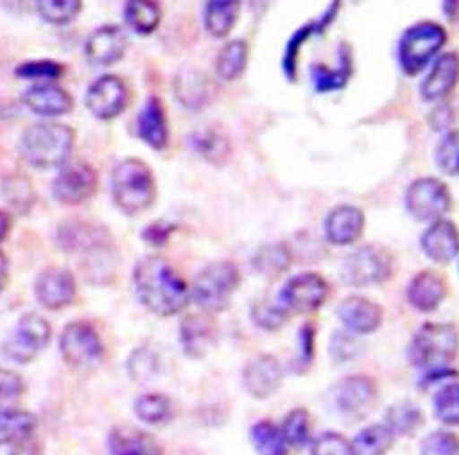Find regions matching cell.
Instances as JSON below:
<instances>
[{
    "mask_svg": "<svg viewBox=\"0 0 459 455\" xmlns=\"http://www.w3.org/2000/svg\"><path fill=\"white\" fill-rule=\"evenodd\" d=\"M112 198L125 214H140L157 199V179L146 162L127 158L118 162L112 172Z\"/></svg>",
    "mask_w": 459,
    "mask_h": 455,
    "instance_id": "obj_2",
    "label": "cell"
},
{
    "mask_svg": "<svg viewBox=\"0 0 459 455\" xmlns=\"http://www.w3.org/2000/svg\"><path fill=\"white\" fill-rule=\"evenodd\" d=\"M385 424L395 435L411 434L421 424V413L412 403H402L387 411Z\"/></svg>",
    "mask_w": 459,
    "mask_h": 455,
    "instance_id": "obj_44",
    "label": "cell"
},
{
    "mask_svg": "<svg viewBox=\"0 0 459 455\" xmlns=\"http://www.w3.org/2000/svg\"><path fill=\"white\" fill-rule=\"evenodd\" d=\"M126 48L127 36L123 28L118 25H103L88 37L84 54L95 66H110L125 56Z\"/></svg>",
    "mask_w": 459,
    "mask_h": 455,
    "instance_id": "obj_17",
    "label": "cell"
},
{
    "mask_svg": "<svg viewBox=\"0 0 459 455\" xmlns=\"http://www.w3.org/2000/svg\"><path fill=\"white\" fill-rule=\"evenodd\" d=\"M75 143V132L60 123H37L22 136L21 151L31 166L51 169L68 160Z\"/></svg>",
    "mask_w": 459,
    "mask_h": 455,
    "instance_id": "obj_3",
    "label": "cell"
},
{
    "mask_svg": "<svg viewBox=\"0 0 459 455\" xmlns=\"http://www.w3.org/2000/svg\"><path fill=\"white\" fill-rule=\"evenodd\" d=\"M19 79L25 80H57L62 77L63 66L54 60H30L17 66Z\"/></svg>",
    "mask_w": 459,
    "mask_h": 455,
    "instance_id": "obj_46",
    "label": "cell"
},
{
    "mask_svg": "<svg viewBox=\"0 0 459 455\" xmlns=\"http://www.w3.org/2000/svg\"><path fill=\"white\" fill-rule=\"evenodd\" d=\"M339 318L351 331L371 335L381 325L383 310L371 299L350 296L340 303Z\"/></svg>",
    "mask_w": 459,
    "mask_h": 455,
    "instance_id": "obj_24",
    "label": "cell"
},
{
    "mask_svg": "<svg viewBox=\"0 0 459 455\" xmlns=\"http://www.w3.org/2000/svg\"><path fill=\"white\" fill-rule=\"evenodd\" d=\"M10 455H42V446L31 437L13 446Z\"/></svg>",
    "mask_w": 459,
    "mask_h": 455,
    "instance_id": "obj_54",
    "label": "cell"
},
{
    "mask_svg": "<svg viewBox=\"0 0 459 455\" xmlns=\"http://www.w3.org/2000/svg\"><path fill=\"white\" fill-rule=\"evenodd\" d=\"M23 103L37 116L58 117L73 109V97L68 91L51 83H39L31 86L23 94Z\"/></svg>",
    "mask_w": 459,
    "mask_h": 455,
    "instance_id": "obj_25",
    "label": "cell"
},
{
    "mask_svg": "<svg viewBox=\"0 0 459 455\" xmlns=\"http://www.w3.org/2000/svg\"><path fill=\"white\" fill-rule=\"evenodd\" d=\"M218 328L207 314H190L179 325V340L186 354L204 357L213 348Z\"/></svg>",
    "mask_w": 459,
    "mask_h": 455,
    "instance_id": "obj_22",
    "label": "cell"
},
{
    "mask_svg": "<svg viewBox=\"0 0 459 455\" xmlns=\"http://www.w3.org/2000/svg\"><path fill=\"white\" fill-rule=\"evenodd\" d=\"M459 351V335L454 325L428 322L413 336L409 357L413 365L430 374L447 370Z\"/></svg>",
    "mask_w": 459,
    "mask_h": 455,
    "instance_id": "obj_4",
    "label": "cell"
},
{
    "mask_svg": "<svg viewBox=\"0 0 459 455\" xmlns=\"http://www.w3.org/2000/svg\"><path fill=\"white\" fill-rule=\"evenodd\" d=\"M8 259H6L5 253L0 251V293L4 292L6 283H8Z\"/></svg>",
    "mask_w": 459,
    "mask_h": 455,
    "instance_id": "obj_55",
    "label": "cell"
},
{
    "mask_svg": "<svg viewBox=\"0 0 459 455\" xmlns=\"http://www.w3.org/2000/svg\"><path fill=\"white\" fill-rule=\"evenodd\" d=\"M395 434L386 424H371L351 443L352 455H385L391 450Z\"/></svg>",
    "mask_w": 459,
    "mask_h": 455,
    "instance_id": "obj_36",
    "label": "cell"
},
{
    "mask_svg": "<svg viewBox=\"0 0 459 455\" xmlns=\"http://www.w3.org/2000/svg\"><path fill=\"white\" fill-rule=\"evenodd\" d=\"M39 426L34 414L25 409L8 408L0 411V446H14L31 439Z\"/></svg>",
    "mask_w": 459,
    "mask_h": 455,
    "instance_id": "obj_30",
    "label": "cell"
},
{
    "mask_svg": "<svg viewBox=\"0 0 459 455\" xmlns=\"http://www.w3.org/2000/svg\"><path fill=\"white\" fill-rule=\"evenodd\" d=\"M53 337V328L43 316L27 313L22 316L16 330L4 344V354L17 363H28L47 348Z\"/></svg>",
    "mask_w": 459,
    "mask_h": 455,
    "instance_id": "obj_11",
    "label": "cell"
},
{
    "mask_svg": "<svg viewBox=\"0 0 459 455\" xmlns=\"http://www.w3.org/2000/svg\"><path fill=\"white\" fill-rule=\"evenodd\" d=\"M34 292L39 302L48 310H62L74 302L77 284L73 273L62 267H49L37 276Z\"/></svg>",
    "mask_w": 459,
    "mask_h": 455,
    "instance_id": "obj_16",
    "label": "cell"
},
{
    "mask_svg": "<svg viewBox=\"0 0 459 455\" xmlns=\"http://www.w3.org/2000/svg\"><path fill=\"white\" fill-rule=\"evenodd\" d=\"M99 188V177L92 166L75 162L63 166L54 179L53 194L62 205L79 206L94 197Z\"/></svg>",
    "mask_w": 459,
    "mask_h": 455,
    "instance_id": "obj_14",
    "label": "cell"
},
{
    "mask_svg": "<svg viewBox=\"0 0 459 455\" xmlns=\"http://www.w3.org/2000/svg\"><path fill=\"white\" fill-rule=\"evenodd\" d=\"M60 353L65 363L75 372H91L105 357V346L99 333L88 322L66 325L60 336Z\"/></svg>",
    "mask_w": 459,
    "mask_h": 455,
    "instance_id": "obj_7",
    "label": "cell"
},
{
    "mask_svg": "<svg viewBox=\"0 0 459 455\" xmlns=\"http://www.w3.org/2000/svg\"><path fill=\"white\" fill-rule=\"evenodd\" d=\"M173 231H175V225L164 224L161 221H158V223L149 225L146 231L143 232V238L151 244L160 246L168 240Z\"/></svg>",
    "mask_w": 459,
    "mask_h": 455,
    "instance_id": "obj_53",
    "label": "cell"
},
{
    "mask_svg": "<svg viewBox=\"0 0 459 455\" xmlns=\"http://www.w3.org/2000/svg\"><path fill=\"white\" fill-rule=\"evenodd\" d=\"M365 231V214L355 206H337L325 221V233L335 246H350Z\"/></svg>",
    "mask_w": 459,
    "mask_h": 455,
    "instance_id": "obj_21",
    "label": "cell"
},
{
    "mask_svg": "<svg viewBox=\"0 0 459 455\" xmlns=\"http://www.w3.org/2000/svg\"><path fill=\"white\" fill-rule=\"evenodd\" d=\"M292 262L290 247L283 242H273L257 249L251 258V266L259 275L266 277H276L287 272Z\"/></svg>",
    "mask_w": 459,
    "mask_h": 455,
    "instance_id": "obj_33",
    "label": "cell"
},
{
    "mask_svg": "<svg viewBox=\"0 0 459 455\" xmlns=\"http://www.w3.org/2000/svg\"><path fill=\"white\" fill-rule=\"evenodd\" d=\"M129 368H131L132 376L135 377L136 381H147L149 377L155 374V370L158 368L157 356L153 351L140 348L132 354Z\"/></svg>",
    "mask_w": 459,
    "mask_h": 455,
    "instance_id": "obj_51",
    "label": "cell"
},
{
    "mask_svg": "<svg viewBox=\"0 0 459 455\" xmlns=\"http://www.w3.org/2000/svg\"><path fill=\"white\" fill-rule=\"evenodd\" d=\"M421 250L430 261L449 264L459 255V229L454 221H433L421 236Z\"/></svg>",
    "mask_w": 459,
    "mask_h": 455,
    "instance_id": "obj_18",
    "label": "cell"
},
{
    "mask_svg": "<svg viewBox=\"0 0 459 455\" xmlns=\"http://www.w3.org/2000/svg\"><path fill=\"white\" fill-rule=\"evenodd\" d=\"M339 66L331 68L325 65H314L311 68V80H313L314 90L318 92H333L342 90L350 82L352 75V56L350 47L343 43L340 47Z\"/></svg>",
    "mask_w": 459,
    "mask_h": 455,
    "instance_id": "obj_31",
    "label": "cell"
},
{
    "mask_svg": "<svg viewBox=\"0 0 459 455\" xmlns=\"http://www.w3.org/2000/svg\"><path fill=\"white\" fill-rule=\"evenodd\" d=\"M283 437L287 439L288 445L302 448L308 443L311 434V417L307 409H294L288 414L282 424Z\"/></svg>",
    "mask_w": 459,
    "mask_h": 455,
    "instance_id": "obj_43",
    "label": "cell"
},
{
    "mask_svg": "<svg viewBox=\"0 0 459 455\" xmlns=\"http://www.w3.org/2000/svg\"><path fill=\"white\" fill-rule=\"evenodd\" d=\"M253 320L264 330H277L287 320V310L281 303H270L266 301H259L253 305L251 310Z\"/></svg>",
    "mask_w": 459,
    "mask_h": 455,
    "instance_id": "obj_47",
    "label": "cell"
},
{
    "mask_svg": "<svg viewBox=\"0 0 459 455\" xmlns=\"http://www.w3.org/2000/svg\"><path fill=\"white\" fill-rule=\"evenodd\" d=\"M86 106L100 120H112L120 116L129 103V91L123 80L115 75H103L89 86Z\"/></svg>",
    "mask_w": 459,
    "mask_h": 455,
    "instance_id": "obj_15",
    "label": "cell"
},
{
    "mask_svg": "<svg viewBox=\"0 0 459 455\" xmlns=\"http://www.w3.org/2000/svg\"><path fill=\"white\" fill-rule=\"evenodd\" d=\"M108 445L114 455H164L153 435L127 424L115 426L110 431Z\"/></svg>",
    "mask_w": 459,
    "mask_h": 455,
    "instance_id": "obj_26",
    "label": "cell"
},
{
    "mask_svg": "<svg viewBox=\"0 0 459 455\" xmlns=\"http://www.w3.org/2000/svg\"><path fill=\"white\" fill-rule=\"evenodd\" d=\"M311 455H352V448L343 435L329 431L314 440Z\"/></svg>",
    "mask_w": 459,
    "mask_h": 455,
    "instance_id": "obj_50",
    "label": "cell"
},
{
    "mask_svg": "<svg viewBox=\"0 0 459 455\" xmlns=\"http://www.w3.org/2000/svg\"><path fill=\"white\" fill-rule=\"evenodd\" d=\"M339 8L340 4H337V2L331 4L324 16L318 17L317 21L305 23L302 28H299L298 31L294 32V36H292L291 39H290V42H288L285 57H283V69H285L288 79H296L299 51H300L303 43L308 40L309 36L320 34L324 30H326V28L331 25V22L334 21L335 14H337Z\"/></svg>",
    "mask_w": 459,
    "mask_h": 455,
    "instance_id": "obj_29",
    "label": "cell"
},
{
    "mask_svg": "<svg viewBox=\"0 0 459 455\" xmlns=\"http://www.w3.org/2000/svg\"><path fill=\"white\" fill-rule=\"evenodd\" d=\"M239 283L240 273L236 264L213 262L195 277L190 296L204 311L220 313L229 307Z\"/></svg>",
    "mask_w": 459,
    "mask_h": 455,
    "instance_id": "obj_6",
    "label": "cell"
},
{
    "mask_svg": "<svg viewBox=\"0 0 459 455\" xmlns=\"http://www.w3.org/2000/svg\"><path fill=\"white\" fill-rule=\"evenodd\" d=\"M25 393V382L21 374L0 368V411L8 409Z\"/></svg>",
    "mask_w": 459,
    "mask_h": 455,
    "instance_id": "obj_48",
    "label": "cell"
},
{
    "mask_svg": "<svg viewBox=\"0 0 459 455\" xmlns=\"http://www.w3.org/2000/svg\"><path fill=\"white\" fill-rule=\"evenodd\" d=\"M36 6L39 14L45 21L56 23V25H63L77 17L82 10V2L79 0H40V2H37Z\"/></svg>",
    "mask_w": 459,
    "mask_h": 455,
    "instance_id": "obj_42",
    "label": "cell"
},
{
    "mask_svg": "<svg viewBox=\"0 0 459 455\" xmlns=\"http://www.w3.org/2000/svg\"><path fill=\"white\" fill-rule=\"evenodd\" d=\"M172 402L168 396L158 393L144 394L136 398L135 414L144 424L158 426L168 424L172 417Z\"/></svg>",
    "mask_w": 459,
    "mask_h": 455,
    "instance_id": "obj_39",
    "label": "cell"
},
{
    "mask_svg": "<svg viewBox=\"0 0 459 455\" xmlns=\"http://www.w3.org/2000/svg\"><path fill=\"white\" fill-rule=\"evenodd\" d=\"M446 42L447 31L437 22H418L407 28L398 42V62L403 73L409 77L421 73Z\"/></svg>",
    "mask_w": 459,
    "mask_h": 455,
    "instance_id": "obj_5",
    "label": "cell"
},
{
    "mask_svg": "<svg viewBox=\"0 0 459 455\" xmlns=\"http://www.w3.org/2000/svg\"><path fill=\"white\" fill-rule=\"evenodd\" d=\"M57 240L63 250L86 257L89 264L106 259L112 249V240L105 227L88 221H73L63 224L58 229Z\"/></svg>",
    "mask_w": 459,
    "mask_h": 455,
    "instance_id": "obj_10",
    "label": "cell"
},
{
    "mask_svg": "<svg viewBox=\"0 0 459 455\" xmlns=\"http://www.w3.org/2000/svg\"><path fill=\"white\" fill-rule=\"evenodd\" d=\"M250 48L246 40H231L221 49L216 57V73L221 79L231 82L239 79L244 74L248 63Z\"/></svg>",
    "mask_w": 459,
    "mask_h": 455,
    "instance_id": "obj_35",
    "label": "cell"
},
{
    "mask_svg": "<svg viewBox=\"0 0 459 455\" xmlns=\"http://www.w3.org/2000/svg\"><path fill=\"white\" fill-rule=\"evenodd\" d=\"M447 292V283L441 275L433 270H423L409 284L407 299L413 309L421 313H430L443 303Z\"/></svg>",
    "mask_w": 459,
    "mask_h": 455,
    "instance_id": "obj_23",
    "label": "cell"
},
{
    "mask_svg": "<svg viewBox=\"0 0 459 455\" xmlns=\"http://www.w3.org/2000/svg\"><path fill=\"white\" fill-rule=\"evenodd\" d=\"M433 407L443 424H459V383H449L441 388L435 396Z\"/></svg>",
    "mask_w": 459,
    "mask_h": 455,
    "instance_id": "obj_45",
    "label": "cell"
},
{
    "mask_svg": "<svg viewBox=\"0 0 459 455\" xmlns=\"http://www.w3.org/2000/svg\"><path fill=\"white\" fill-rule=\"evenodd\" d=\"M328 293V284L320 275L300 273L285 284L279 301L287 313H313L324 305Z\"/></svg>",
    "mask_w": 459,
    "mask_h": 455,
    "instance_id": "obj_13",
    "label": "cell"
},
{
    "mask_svg": "<svg viewBox=\"0 0 459 455\" xmlns=\"http://www.w3.org/2000/svg\"><path fill=\"white\" fill-rule=\"evenodd\" d=\"M244 385L250 396L256 398H266L276 393L283 381L282 365L276 357L257 356L248 362L244 370Z\"/></svg>",
    "mask_w": 459,
    "mask_h": 455,
    "instance_id": "obj_19",
    "label": "cell"
},
{
    "mask_svg": "<svg viewBox=\"0 0 459 455\" xmlns=\"http://www.w3.org/2000/svg\"><path fill=\"white\" fill-rule=\"evenodd\" d=\"M2 192L6 203L17 212H28L34 203V188L31 181L25 175L14 173L4 179Z\"/></svg>",
    "mask_w": 459,
    "mask_h": 455,
    "instance_id": "obj_40",
    "label": "cell"
},
{
    "mask_svg": "<svg viewBox=\"0 0 459 455\" xmlns=\"http://www.w3.org/2000/svg\"><path fill=\"white\" fill-rule=\"evenodd\" d=\"M251 442L257 455H288V442L282 429L270 422L261 420L251 426Z\"/></svg>",
    "mask_w": 459,
    "mask_h": 455,
    "instance_id": "obj_37",
    "label": "cell"
},
{
    "mask_svg": "<svg viewBox=\"0 0 459 455\" xmlns=\"http://www.w3.org/2000/svg\"><path fill=\"white\" fill-rule=\"evenodd\" d=\"M391 253L378 246H363L346 258L342 268L344 283L352 287H369L385 283L392 275Z\"/></svg>",
    "mask_w": 459,
    "mask_h": 455,
    "instance_id": "obj_9",
    "label": "cell"
},
{
    "mask_svg": "<svg viewBox=\"0 0 459 455\" xmlns=\"http://www.w3.org/2000/svg\"><path fill=\"white\" fill-rule=\"evenodd\" d=\"M138 136L155 151L168 146L169 127L164 106L158 97H149L136 121Z\"/></svg>",
    "mask_w": 459,
    "mask_h": 455,
    "instance_id": "obj_27",
    "label": "cell"
},
{
    "mask_svg": "<svg viewBox=\"0 0 459 455\" xmlns=\"http://www.w3.org/2000/svg\"><path fill=\"white\" fill-rule=\"evenodd\" d=\"M11 231L10 214L5 210H0V242L5 241L6 236Z\"/></svg>",
    "mask_w": 459,
    "mask_h": 455,
    "instance_id": "obj_56",
    "label": "cell"
},
{
    "mask_svg": "<svg viewBox=\"0 0 459 455\" xmlns=\"http://www.w3.org/2000/svg\"><path fill=\"white\" fill-rule=\"evenodd\" d=\"M435 162L441 172L449 177L459 175V129L447 132L435 151Z\"/></svg>",
    "mask_w": 459,
    "mask_h": 455,
    "instance_id": "obj_41",
    "label": "cell"
},
{
    "mask_svg": "<svg viewBox=\"0 0 459 455\" xmlns=\"http://www.w3.org/2000/svg\"><path fill=\"white\" fill-rule=\"evenodd\" d=\"M240 4L236 0H214L205 6L204 23L213 37L229 36L239 16Z\"/></svg>",
    "mask_w": 459,
    "mask_h": 455,
    "instance_id": "obj_34",
    "label": "cell"
},
{
    "mask_svg": "<svg viewBox=\"0 0 459 455\" xmlns=\"http://www.w3.org/2000/svg\"><path fill=\"white\" fill-rule=\"evenodd\" d=\"M377 398L378 389L376 382L366 376L346 377L331 389L333 405L344 419H363L371 413Z\"/></svg>",
    "mask_w": 459,
    "mask_h": 455,
    "instance_id": "obj_12",
    "label": "cell"
},
{
    "mask_svg": "<svg viewBox=\"0 0 459 455\" xmlns=\"http://www.w3.org/2000/svg\"><path fill=\"white\" fill-rule=\"evenodd\" d=\"M421 455H459L458 435L437 431L428 435L421 446Z\"/></svg>",
    "mask_w": 459,
    "mask_h": 455,
    "instance_id": "obj_49",
    "label": "cell"
},
{
    "mask_svg": "<svg viewBox=\"0 0 459 455\" xmlns=\"http://www.w3.org/2000/svg\"><path fill=\"white\" fill-rule=\"evenodd\" d=\"M300 354H299V363L300 368L308 365L309 362L313 361L314 356V330L311 325L307 324L300 328Z\"/></svg>",
    "mask_w": 459,
    "mask_h": 455,
    "instance_id": "obj_52",
    "label": "cell"
},
{
    "mask_svg": "<svg viewBox=\"0 0 459 455\" xmlns=\"http://www.w3.org/2000/svg\"><path fill=\"white\" fill-rule=\"evenodd\" d=\"M161 8L155 2H129L125 8L126 22L140 34H151L161 21Z\"/></svg>",
    "mask_w": 459,
    "mask_h": 455,
    "instance_id": "obj_38",
    "label": "cell"
},
{
    "mask_svg": "<svg viewBox=\"0 0 459 455\" xmlns=\"http://www.w3.org/2000/svg\"><path fill=\"white\" fill-rule=\"evenodd\" d=\"M458 83V53H444L435 60L428 75L424 77L420 92L426 101H438L446 99Z\"/></svg>",
    "mask_w": 459,
    "mask_h": 455,
    "instance_id": "obj_20",
    "label": "cell"
},
{
    "mask_svg": "<svg viewBox=\"0 0 459 455\" xmlns=\"http://www.w3.org/2000/svg\"><path fill=\"white\" fill-rule=\"evenodd\" d=\"M190 146L205 162L213 164H224L230 157L231 144H230L229 134L224 127L218 125L205 126L198 131H195L190 136Z\"/></svg>",
    "mask_w": 459,
    "mask_h": 455,
    "instance_id": "obj_28",
    "label": "cell"
},
{
    "mask_svg": "<svg viewBox=\"0 0 459 455\" xmlns=\"http://www.w3.org/2000/svg\"><path fill=\"white\" fill-rule=\"evenodd\" d=\"M409 214L420 223L443 220L452 207V192L447 184L433 177L418 179L407 188L404 197Z\"/></svg>",
    "mask_w": 459,
    "mask_h": 455,
    "instance_id": "obj_8",
    "label": "cell"
},
{
    "mask_svg": "<svg viewBox=\"0 0 459 455\" xmlns=\"http://www.w3.org/2000/svg\"><path fill=\"white\" fill-rule=\"evenodd\" d=\"M175 92H177L179 103L196 109L201 106L207 105L212 101L214 94V84L212 80L198 71H187L181 75H178L177 83H175Z\"/></svg>",
    "mask_w": 459,
    "mask_h": 455,
    "instance_id": "obj_32",
    "label": "cell"
},
{
    "mask_svg": "<svg viewBox=\"0 0 459 455\" xmlns=\"http://www.w3.org/2000/svg\"><path fill=\"white\" fill-rule=\"evenodd\" d=\"M134 287L140 302L151 313L169 318L181 313L190 301V292L168 259L143 258L134 270Z\"/></svg>",
    "mask_w": 459,
    "mask_h": 455,
    "instance_id": "obj_1",
    "label": "cell"
}]
</instances>
